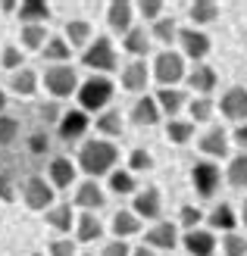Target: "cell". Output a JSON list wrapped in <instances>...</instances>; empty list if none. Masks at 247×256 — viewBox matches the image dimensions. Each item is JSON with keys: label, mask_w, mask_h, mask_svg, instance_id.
Instances as JSON below:
<instances>
[{"label": "cell", "mask_w": 247, "mask_h": 256, "mask_svg": "<svg viewBox=\"0 0 247 256\" xmlns=\"http://www.w3.org/2000/svg\"><path fill=\"white\" fill-rule=\"evenodd\" d=\"M141 232V219L135 212H128V210H119L113 216V234L119 238V240H125V238H132V234H138Z\"/></svg>", "instance_id": "22"}, {"label": "cell", "mask_w": 247, "mask_h": 256, "mask_svg": "<svg viewBox=\"0 0 247 256\" xmlns=\"http://www.w3.org/2000/svg\"><path fill=\"white\" fill-rule=\"evenodd\" d=\"M235 140H238V144L247 150V122H241V125L235 128Z\"/></svg>", "instance_id": "49"}, {"label": "cell", "mask_w": 247, "mask_h": 256, "mask_svg": "<svg viewBox=\"0 0 247 256\" xmlns=\"http://www.w3.org/2000/svg\"><path fill=\"white\" fill-rule=\"evenodd\" d=\"M79 240L82 244H91V240H100L103 238V222L97 219L94 212H85V216H79Z\"/></svg>", "instance_id": "25"}, {"label": "cell", "mask_w": 247, "mask_h": 256, "mask_svg": "<svg viewBox=\"0 0 247 256\" xmlns=\"http://www.w3.org/2000/svg\"><path fill=\"white\" fill-rule=\"evenodd\" d=\"M132 212L138 216V219H160V212H163V197H160V190H157V188L141 190V194L135 197V203H132Z\"/></svg>", "instance_id": "10"}, {"label": "cell", "mask_w": 247, "mask_h": 256, "mask_svg": "<svg viewBox=\"0 0 247 256\" xmlns=\"http://www.w3.org/2000/svg\"><path fill=\"white\" fill-rule=\"evenodd\" d=\"M178 44H181V54L191 56L194 62L210 54V38L200 28H178Z\"/></svg>", "instance_id": "8"}, {"label": "cell", "mask_w": 247, "mask_h": 256, "mask_svg": "<svg viewBox=\"0 0 247 256\" xmlns=\"http://www.w3.org/2000/svg\"><path fill=\"white\" fill-rule=\"evenodd\" d=\"M219 110H222L225 119L244 122L247 119V91L244 88H231V91H225L222 100H219Z\"/></svg>", "instance_id": "11"}, {"label": "cell", "mask_w": 247, "mask_h": 256, "mask_svg": "<svg viewBox=\"0 0 247 256\" xmlns=\"http://www.w3.org/2000/svg\"><path fill=\"white\" fill-rule=\"evenodd\" d=\"M191 182H194V190H197L200 197H213L219 182H222V172H219V166H213L210 160H203L191 169Z\"/></svg>", "instance_id": "6"}, {"label": "cell", "mask_w": 247, "mask_h": 256, "mask_svg": "<svg viewBox=\"0 0 247 256\" xmlns=\"http://www.w3.org/2000/svg\"><path fill=\"white\" fill-rule=\"evenodd\" d=\"M185 78L191 91H197V97H210V91H216V72L210 66H194Z\"/></svg>", "instance_id": "15"}, {"label": "cell", "mask_w": 247, "mask_h": 256, "mask_svg": "<svg viewBox=\"0 0 247 256\" xmlns=\"http://www.w3.org/2000/svg\"><path fill=\"white\" fill-rule=\"evenodd\" d=\"M128 169L132 172H147V169H153V156L147 150H132V156H128Z\"/></svg>", "instance_id": "41"}, {"label": "cell", "mask_w": 247, "mask_h": 256, "mask_svg": "<svg viewBox=\"0 0 247 256\" xmlns=\"http://www.w3.org/2000/svg\"><path fill=\"white\" fill-rule=\"evenodd\" d=\"M150 38H153V41H160V44H172L175 38H178V25H175V19H157V22H153Z\"/></svg>", "instance_id": "33"}, {"label": "cell", "mask_w": 247, "mask_h": 256, "mask_svg": "<svg viewBox=\"0 0 247 256\" xmlns=\"http://www.w3.org/2000/svg\"><path fill=\"white\" fill-rule=\"evenodd\" d=\"M47 225L54 228V232H69L72 228V206L69 203H63V206H50L47 210Z\"/></svg>", "instance_id": "29"}, {"label": "cell", "mask_w": 247, "mask_h": 256, "mask_svg": "<svg viewBox=\"0 0 247 256\" xmlns=\"http://www.w3.org/2000/svg\"><path fill=\"white\" fill-rule=\"evenodd\" d=\"M0 200H4V203H13V200H16V194H13V184H10L7 175H0Z\"/></svg>", "instance_id": "47"}, {"label": "cell", "mask_w": 247, "mask_h": 256, "mask_svg": "<svg viewBox=\"0 0 247 256\" xmlns=\"http://www.w3.org/2000/svg\"><path fill=\"white\" fill-rule=\"evenodd\" d=\"M32 256H44V253H32Z\"/></svg>", "instance_id": "55"}, {"label": "cell", "mask_w": 247, "mask_h": 256, "mask_svg": "<svg viewBox=\"0 0 247 256\" xmlns=\"http://www.w3.org/2000/svg\"><path fill=\"white\" fill-rule=\"evenodd\" d=\"M113 97V82L103 78V75H91L88 82L79 84V110L85 112H97L110 104Z\"/></svg>", "instance_id": "2"}, {"label": "cell", "mask_w": 247, "mask_h": 256, "mask_svg": "<svg viewBox=\"0 0 247 256\" xmlns=\"http://www.w3.org/2000/svg\"><path fill=\"white\" fill-rule=\"evenodd\" d=\"M97 134H107V138H119L122 134V116L116 110L103 112V116H97Z\"/></svg>", "instance_id": "32"}, {"label": "cell", "mask_w": 247, "mask_h": 256, "mask_svg": "<svg viewBox=\"0 0 247 256\" xmlns=\"http://www.w3.org/2000/svg\"><path fill=\"white\" fill-rule=\"evenodd\" d=\"M185 250L191 256H213L216 253V238H213V232H200V228L188 232L185 234Z\"/></svg>", "instance_id": "16"}, {"label": "cell", "mask_w": 247, "mask_h": 256, "mask_svg": "<svg viewBox=\"0 0 247 256\" xmlns=\"http://www.w3.org/2000/svg\"><path fill=\"white\" fill-rule=\"evenodd\" d=\"M157 106L163 116H175V112L185 106V91H175V88H163L157 91Z\"/></svg>", "instance_id": "26"}, {"label": "cell", "mask_w": 247, "mask_h": 256, "mask_svg": "<svg viewBox=\"0 0 247 256\" xmlns=\"http://www.w3.org/2000/svg\"><path fill=\"white\" fill-rule=\"evenodd\" d=\"M10 88H13V91H16L19 97H32V94H35V88H38L35 72H32V69H19V72H13Z\"/></svg>", "instance_id": "30"}, {"label": "cell", "mask_w": 247, "mask_h": 256, "mask_svg": "<svg viewBox=\"0 0 247 256\" xmlns=\"http://www.w3.org/2000/svg\"><path fill=\"white\" fill-rule=\"evenodd\" d=\"M0 62H4V66L7 69H13V72H19L22 66H25V62H22V50L19 47H4V54H0Z\"/></svg>", "instance_id": "42"}, {"label": "cell", "mask_w": 247, "mask_h": 256, "mask_svg": "<svg viewBox=\"0 0 247 256\" xmlns=\"http://www.w3.org/2000/svg\"><path fill=\"white\" fill-rule=\"evenodd\" d=\"M47 172H50V184H57V188H69L75 182V166L66 156H57L47 166Z\"/></svg>", "instance_id": "21"}, {"label": "cell", "mask_w": 247, "mask_h": 256, "mask_svg": "<svg viewBox=\"0 0 247 256\" xmlns=\"http://www.w3.org/2000/svg\"><path fill=\"white\" fill-rule=\"evenodd\" d=\"M160 106H157V97H138L135 106H132V122L135 125H157L160 122Z\"/></svg>", "instance_id": "17"}, {"label": "cell", "mask_w": 247, "mask_h": 256, "mask_svg": "<svg viewBox=\"0 0 247 256\" xmlns=\"http://www.w3.org/2000/svg\"><path fill=\"white\" fill-rule=\"evenodd\" d=\"M132 19H135V6L128 4V0H113V4L107 6V22L113 32L125 34L128 28H132Z\"/></svg>", "instance_id": "13"}, {"label": "cell", "mask_w": 247, "mask_h": 256, "mask_svg": "<svg viewBox=\"0 0 247 256\" xmlns=\"http://www.w3.org/2000/svg\"><path fill=\"white\" fill-rule=\"evenodd\" d=\"M160 10H163V4H160V0H144V4H138V12H141L144 19H153V22H157Z\"/></svg>", "instance_id": "44"}, {"label": "cell", "mask_w": 247, "mask_h": 256, "mask_svg": "<svg viewBox=\"0 0 247 256\" xmlns=\"http://www.w3.org/2000/svg\"><path fill=\"white\" fill-rule=\"evenodd\" d=\"M110 190H116V194H132L135 190V175L125 172V169L110 172Z\"/></svg>", "instance_id": "37"}, {"label": "cell", "mask_w": 247, "mask_h": 256, "mask_svg": "<svg viewBox=\"0 0 247 256\" xmlns=\"http://www.w3.org/2000/svg\"><path fill=\"white\" fill-rule=\"evenodd\" d=\"M132 256H153V250L144 244V247H138V250H132Z\"/></svg>", "instance_id": "50"}, {"label": "cell", "mask_w": 247, "mask_h": 256, "mask_svg": "<svg viewBox=\"0 0 247 256\" xmlns=\"http://www.w3.org/2000/svg\"><path fill=\"white\" fill-rule=\"evenodd\" d=\"M88 125H91V119H88L85 110H69V112L60 116V128H57V132H60L63 140H79L88 132Z\"/></svg>", "instance_id": "9"}, {"label": "cell", "mask_w": 247, "mask_h": 256, "mask_svg": "<svg viewBox=\"0 0 247 256\" xmlns=\"http://www.w3.org/2000/svg\"><path fill=\"white\" fill-rule=\"evenodd\" d=\"M47 28L44 25H22V47L25 50H44Z\"/></svg>", "instance_id": "31"}, {"label": "cell", "mask_w": 247, "mask_h": 256, "mask_svg": "<svg viewBox=\"0 0 247 256\" xmlns=\"http://www.w3.org/2000/svg\"><path fill=\"white\" fill-rule=\"evenodd\" d=\"M4 106H7V94H4V91H0V110H4Z\"/></svg>", "instance_id": "54"}, {"label": "cell", "mask_w": 247, "mask_h": 256, "mask_svg": "<svg viewBox=\"0 0 247 256\" xmlns=\"http://www.w3.org/2000/svg\"><path fill=\"white\" fill-rule=\"evenodd\" d=\"M82 62L88 69H97V72H113L116 69V50L110 44V38H97V41H91V47L82 54Z\"/></svg>", "instance_id": "5"}, {"label": "cell", "mask_w": 247, "mask_h": 256, "mask_svg": "<svg viewBox=\"0 0 247 256\" xmlns=\"http://www.w3.org/2000/svg\"><path fill=\"white\" fill-rule=\"evenodd\" d=\"M103 203H107V197H103V190L97 188L94 178H88V182H82V184H79V190H75V206H79V210L94 212V210H100V206H103Z\"/></svg>", "instance_id": "14"}, {"label": "cell", "mask_w": 247, "mask_h": 256, "mask_svg": "<svg viewBox=\"0 0 247 256\" xmlns=\"http://www.w3.org/2000/svg\"><path fill=\"white\" fill-rule=\"evenodd\" d=\"M19 19L25 25H41L44 19H50V6L44 0H25V4H19Z\"/></svg>", "instance_id": "24"}, {"label": "cell", "mask_w": 247, "mask_h": 256, "mask_svg": "<svg viewBox=\"0 0 247 256\" xmlns=\"http://www.w3.org/2000/svg\"><path fill=\"white\" fill-rule=\"evenodd\" d=\"M241 222H244V225H247V200H244V203H241Z\"/></svg>", "instance_id": "53"}, {"label": "cell", "mask_w": 247, "mask_h": 256, "mask_svg": "<svg viewBox=\"0 0 247 256\" xmlns=\"http://www.w3.org/2000/svg\"><path fill=\"white\" fill-rule=\"evenodd\" d=\"M197 147L206 153V156H225V153H228V134L222 132V125H216V128H210V132L197 140Z\"/></svg>", "instance_id": "18"}, {"label": "cell", "mask_w": 247, "mask_h": 256, "mask_svg": "<svg viewBox=\"0 0 247 256\" xmlns=\"http://www.w3.org/2000/svg\"><path fill=\"white\" fill-rule=\"evenodd\" d=\"M122 47H125L132 56H144L147 50H150V34H147V28H141V25H132V28L122 34Z\"/></svg>", "instance_id": "19"}, {"label": "cell", "mask_w": 247, "mask_h": 256, "mask_svg": "<svg viewBox=\"0 0 247 256\" xmlns=\"http://www.w3.org/2000/svg\"><path fill=\"white\" fill-rule=\"evenodd\" d=\"M206 219H210V225L216 228V232H225V234H231V232H235V225H238V216H235V210H231L228 203L213 206V212L206 216Z\"/></svg>", "instance_id": "23"}, {"label": "cell", "mask_w": 247, "mask_h": 256, "mask_svg": "<svg viewBox=\"0 0 247 256\" xmlns=\"http://www.w3.org/2000/svg\"><path fill=\"white\" fill-rule=\"evenodd\" d=\"M178 244V228L172 222H157L147 232V247L150 250H175Z\"/></svg>", "instance_id": "12"}, {"label": "cell", "mask_w": 247, "mask_h": 256, "mask_svg": "<svg viewBox=\"0 0 247 256\" xmlns=\"http://www.w3.org/2000/svg\"><path fill=\"white\" fill-rule=\"evenodd\" d=\"M188 110H191V119L194 122H206V119L213 116V100L210 97H194Z\"/></svg>", "instance_id": "38"}, {"label": "cell", "mask_w": 247, "mask_h": 256, "mask_svg": "<svg viewBox=\"0 0 247 256\" xmlns=\"http://www.w3.org/2000/svg\"><path fill=\"white\" fill-rule=\"evenodd\" d=\"M91 41V25L85 19H69L66 22V44L69 47H85Z\"/></svg>", "instance_id": "28"}, {"label": "cell", "mask_w": 247, "mask_h": 256, "mask_svg": "<svg viewBox=\"0 0 247 256\" xmlns=\"http://www.w3.org/2000/svg\"><path fill=\"white\" fill-rule=\"evenodd\" d=\"M103 256H132V250H128V244H125V240H119V238H116V240H110V244L103 247Z\"/></svg>", "instance_id": "46"}, {"label": "cell", "mask_w": 247, "mask_h": 256, "mask_svg": "<svg viewBox=\"0 0 247 256\" xmlns=\"http://www.w3.org/2000/svg\"><path fill=\"white\" fill-rule=\"evenodd\" d=\"M122 88L125 91H144L147 88V62H128V66L122 69Z\"/></svg>", "instance_id": "20"}, {"label": "cell", "mask_w": 247, "mask_h": 256, "mask_svg": "<svg viewBox=\"0 0 247 256\" xmlns=\"http://www.w3.org/2000/svg\"><path fill=\"white\" fill-rule=\"evenodd\" d=\"M44 88L50 94H54L57 100L63 97H72V94H79V75H75L72 66H50L44 72Z\"/></svg>", "instance_id": "4"}, {"label": "cell", "mask_w": 247, "mask_h": 256, "mask_svg": "<svg viewBox=\"0 0 247 256\" xmlns=\"http://www.w3.org/2000/svg\"><path fill=\"white\" fill-rule=\"evenodd\" d=\"M185 75H188L185 72V56L175 54V50H163V54L153 60V78L163 88H175Z\"/></svg>", "instance_id": "3"}, {"label": "cell", "mask_w": 247, "mask_h": 256, "mask_svg": "<svg viewBox=\"0 0 247 256\" xmlns=\"http://www.w3.org/2000/svg\"><path fill=\"white\" fill-rule=\"evenodd\" d=\"M216 16H219V6L213 4V0H197V4H191L194 25H206V22H213Z\"/></svg>", "instance_id": "35"}, {"label": "cell", "mask_w": 247, "mask_h": 256, "mask_svg": "<svg viewBox=\"0 0 247 256\" xmlns=\"http://www.w3.org/2000/svg\"><path fill=\"white\" fill-rule=\"evenodd\" d=\"M0 10H7V12H13V10H16V12H19V4H13V0H7V4H0Z\"/></svg>", "instance_id": "52"}, {"label": "cell", "mask_w": 247, "mask_h": 256, "mask_svg": "<svg viewBox=\"0 0 247 256\" xmlns=\"http://www.w3.org/2000/svg\"><path fill=\"white\" fill-rule=\"evenodd\" d=\"M50 256H75V240H54Z\"/></svg>", "instance_id": "45"}, {"label": "cell", "mask_w": 247, "mask_h": 256, "mask_svg": "<svg viewBox=\"0 0 247 256\" xmlns=\"http://www.w3.org/2000/svg\"><path fill=\"white\" fill-rule=\"evenodd\" d=\"M16 134H19V122L13 119V116H0V147L13 144Z\"/></svg>", "instance_id": "40"}, {"label": "cell", "mask_w": 247, "mask_h": 256, "mask_svg": "<svg viewBox=\"0 0 247 256\" xmlns=\"http://www.w3.org/2000/svg\"><path fill=\"white\" fill-rule=\"evenodd\" d=\"M191 134H194V122H178V119H172V122L166 125V138L172 140V144H188Z\"/></svg>", "instance_id": "36"}, {"label": "cell", "mask_w": 247, "mask_h": 256, "mask_svg": "<svg viewBox=\"0 0 247 256\" xmlns=\"http://www.w3.org/2000/svg\"><path fill=\"white\" fill-rule=\"evenodd\" d=\"M116 160H119V150H116V144H110V140H85L82 150H79V166L91 178L110 175Z\"/></svg>", "instance_id": "1"}, {"label": "cell", "mask_w": 247, "mask_h": 256, "mask_svg": "<svg viewBox=\"0 0 247 256\" xmlns=\"http://www.w3.org/2000/svg\"><path fill=\"white\" fill-rule=\"evenodd\" d=\"M22 197H25V206H29V210H50V203H54V190H50L47 178L32 175L29 182H25V188H22Z\"/></svg>", "instance_id": "7"}, {"label": "cell", "mask_w": 247, "mask_h": 256, "mask_svg": "<svg viewBox=\"0 0 247 256\" xmlns=\"http://www.w3.org/2000/svg\"><path fill=\"white\" fill-rule=\"evenodd\" d=\"M228 182L241 190H247V153H238V156L228 162Z\"/></svg>", "instance_id": "34"}, {"label": "cell", "mask_w": 247, "mask_h": 256, "mask_svg": "<svg viewBox=\"0 0 247 256\" xmlns=\"http://www.w3.org/2000/svg\"><path fill=\"white\" fill-rule=\"evenodd\" d=\"M44 116L54 122V119H60V112H57V106H47V110H44Z\"/></svg>", "instance_id": "51"}, {"label": "cell", "mask_w": 247, "mask_h": 256, "mask_svg": "<svg viewBox=\"0 0 247 256\" xmlns=\"http://www.w3.org/2000/svg\"><path fill=\"white\" fill-rule=\"evenodd\" d=\"M200 219H203V212L197 210V206H181V212H178V222L188 228V232H194V228L200 225Z\"/></svg>", "instance_id": "43"}, {"label": "cell", "mask_w": 247, "mask_h": 256, "mask_svg": "<svg viewBox=\"0 0 247 256\" xmlns=\"http://www.w3.org/2000/svg\"><path fill=\"white\" fill-rule=\"evenodd\" d=\"M29 147H32V153H44V150H47V140H44V134H35Z\"/></svg>", "instance_id": "48"}, {"label": "cell", "mask_w": 247, "mask_h": 256, "mask_svg": "<svg viewBox=\"0 0 247 256\" xmlns=\"http://www.w3.org/2000/svg\"><path fill=\"white\" fill-rule=\"evenodd\" d=\"M222 253L225 256H247V238H241V234H225L222 238Z\"/></svg>", "instance_id": "39"}, {"label": "cell", "mask_w": 247, "mask_h": 256, "mask_svg": "<svg viewBox=\"0 0 247 256\" xmlns=\"http://www.w3.org/2000/svg\"><path fill=\"white\" fill-rule=\"evenodd\" d=\"M41 54H44L47 62H60V66H63V62L72 56V47L66 44V38H47V44H44Z\"/></svg>", "instance_id": "27"}]
</instances>
